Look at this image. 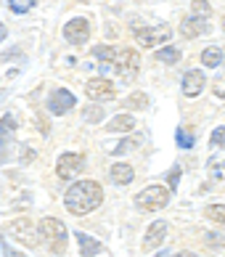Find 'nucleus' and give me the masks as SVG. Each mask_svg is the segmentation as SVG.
<instances>
[{
	"instance_id": "obj_13",
	"label": "nucleus",
	"mask_w": 225,
	"mask_h": 257,
	"mask_svg": "<svg viewBox=\"0 0 225 257\" xmlns=\"http://www.w3.org/2000/svg\"><path fill=\"white\" fill-rule=\"evenodd\" d=\"M204 85H207V77H204L201 69L185 72V77H183V93H185L188 98H196V96H199V93L204 90Z\"/></svg>"
},
{
	"instance_id": "obj_11",
	"label": "nucleus",
	"mask_w": 225,
	"mask_h": 257,
	"mask_svg": "<svg viewBox=\"0 0 225 257\" xmlns=\"http://www.w3.org/2000/svg\"><path fill=\"white\" fill-rule=\"evenodd\" d=\"M14 133H16V117L14 114H3V119H0V159H6L8 149H11Z\"/></svg>"
},
{
	"instance_id": "obj_24",
	"label": "nucleus",
	"mask_w": 225,
	"mask_h": 257,
	"mask_svg": "<svg viewBox=\"0 0 225 257\" xmlns=\"http://www.w3.org/2000/svg\"><path fill=\"white\" fill-rule=\"evenodd\" d=\"M204 215L214 223H225V204H209L207 209H204Z\"/></svg>"
},
{
	"instance_id": "obj_25",
	"label": "nucleus",
	"mask_w": 225,
	"mask_h": 257,
	"mask_svg": "<svg viewBox=\"0 0 225 257\" xmlns=\"http://www.w3.org/2000/svg\"><path fill=\"white\" fill-rule=\"evenodd\" d=\"M82 117H85V122H101L104 119V106H88L82 111Z\"/></svg>"
},
{
	"instance_id": "obj_32",
	"label": "nucleus",
	"mask_w": 225,
	"mask_h": 257,
	"mask_svg": "<svg viewBox=\"0 0 225 257\" xmlns=\"http://www.w3.org/2000/svg\"><path fill=\"white\" fill-rule=\"evenodd\" d=\"M6 35H8V30H6V24H3V22H0V43H3V40H6Z\"/></svg>"
},
{
	"instance_id": "obj_5",
	"label": "nucleus",
	"mask_w": 225,
	"mask_h": 257,
	"mask_svg": "<svg viewBox=\"0 0 225 257\" xmlns=\"http://www.w3.org/2000/svg\"><path fill=\"white\" fill-rule=\"evenodd\" d=\"M138 37V45H143V48H154L159 43H167L172 37V30L167 24H159V27H143V30L135 32Z\"/></svg>"
},
{
	"instance_id": "obj_6",
	"label": "nucleus",
	"mask_w": 225,
	"mask_h": 257,
	"mask_svg": "<svg viewBox=\"0 0 225 257\" xmlns=\"http://www.w3.org/2000/svg\"><path fill=\"white\" fill-rule=\"evenodd\" d=\"M114 64H117L114 72L119 74L122 80H133L138 66H140V56H138V51H122V53H117Z\"/></svg>"
},
{
	"instance_id": "obj_14",
	"label": "nucleus",
	"mask_w": 225,
	"mask_h": 257,
	"mask_svg": "<svg viewBox=\"0 0 225 257\" xmlns=\"http://www.w3.org/2000/svg\"><path fill=\"white\" fill-rule=\"evenodd\" d=\"M209 30H212L209 22L207 19H199V16H191L180 24V32H183V37H188V40H193V37H199V35H207Z\"/></svg>"
},
{
	"instance_id": "obj_23",
	"label": "nucleus",
	"mask_w": 225,
	"mask_h": 257,
	"mask_svg": "<svg viewBox=\"0 0 225 257\" xmlns=\"http://www.w3.org/2000/svg\"><path fill=\"white\" fill-rule=\"evenodd\" d=\"M37 0H8V8H11L14 14H30L35 8Z\"/></svg>"
},
{
	"instance_id": "obj_22",
	"label": "nucleus",
	"mask_w": 225,
	"mask_h": 257,
	"mask_svg": "<svg viewBox=\"0 0 225 257\" xmlns=\"http://www.w3.org/2000/svg\"><path fill=\"white\" fill-rule=\"evenodd\" d=\"M93 56H96L98 61H114L117 51L111 48V45H96V48H93Z\"/></svg>"
},
{
	"instance_id": "obj_31",
	"label": "nucleus",
	"mask_w": 225,
	"mask_h": 257,
	"mask_svg": "<svg viewBox=\"0 0 225 257\" xmlns=\"http://www.w3.org/2000/svg\"><path fill=\"white\" fill-rule=\"evenodd\" d=\"M3 252H6V257H27V254H19V252H14L11 246H8L6 241H3Z\"/></svg>"
},
{
	"instance_id": "obj_4",
	"label": "nucleus",
	"mask_w": 225,
	"mask_h": 257,
	"mask_svg": "<svg viewBox=\"0 0 225 257\" xmlns=\"http://www.w3.org/2000/svg\"><path fill=\"white\" fill-rule=\"evenodd\" d=\"M167 202H170V186H148L146 191L135 194V204L146 212H156V209L167 207Z\"/></svg>"
},
{
	"instance_id": "obj_9",
	"label": "nucleus",
	"mask_w": 225,
	"mask_h": 257,
	"mask_svg": "<svg viewBox=\"0 0 225 257\" xmlns=\"http://www.w3.org/2000/svg\"><path fill=\"white\" fill-rule=\"evenodd\" d=\"M88 37H90L88 19H72V22L64 24V40L67 43L80 45V43H88Z\"/></svg>"
},
{
	"instance_id": "obj_2",
	"label": "nucleus",
	"mask_w": 225,
	"mask_h": 257,
	"mask_svg": "<svg viewBox=\"0 0 225 257\" xmlns=\"http://www.w3.org/2000/svg\"><path fill=\"white\" fill-rule=\"evenodd\" d=\"M40 231H43V239L48 241V249L53 254H61L64 246H67V225H64L59 217H43Z\"/></svg>"
},
{
	"instance_id": "obj_21",
	"label": "nucleus",
	"mask_w": 225,
	"mask_h": 257,
	"mask_svg": "<svg viewBox=\"0 0 225 257\" xmlns=\"http://www.w3.org/2000/svg\"><path fill=\"white\" fill-rule=\"evenodd\" d=\"M209 14H212V6L207 3V0H193V3H191V16L209 19Z\"/></svg>"
},
{
	"instance_id": "obj_30",
	"label": "nucleus",
	"mask_w": 225,
	"mask_h": 257,
	"mask_svg": "<svg viewBox=\"0 0 225 257\" xmlns=\"http://www.w3.org/2000/svg\"><path fill=\"white\" fill-rule=\"evenodd\" d=\"M214 96L225 98V80H217V85H214Z\"/></svg>"
},
{
	"instance_id": "obj_33",
	"label": "nucleus",
	"mask_w": 225,
	"mask_h": 257,
	"mask_svg": "<svg viewBox=\"0 0 225 257\" xmlns=\"http://www.w3.org/2000/svg\"><path fill=\"white\" fill-rule=\"evenodd\" d=\"M175 257H196V254H193V252H177Z\"/></svg>"
},
{
	"instance_id": "obj_12",
	"label": "nucleus",
	"mask_w": 225,
	"mask_h": 257,
	"mask_svg": "<svg viewBox=\"0 0 225 257\" xmlns=\"http://www.w3.org/2000/svg\"><path fill=\"white\" fill-rule=\"evenodd\" d=\"M164 236H167V223L164 220H154L151 225H148V231H146V236H143V252H151V249H156L159 244L164 241Z\"/></svg>"
},
{
	"instance_id": "obj_26",
	"label": "nucleus",
	"mask_w": 225,
	"mask_h": 257,
	"mask_svg": "<svg viewBox=\"0 0 225 257\" xmlns=\"http://www.w3.org/2000/svg\"><path fill=\"white\" fill-rule=\"evenodd\" d=\"M175 141H177V146H180V149H193V136H191V133H185L183 127L175 133Z\"/></svg>"
},
{
	"instance_id": "obj_8",
	"label": "nucleus",
	"mask_w": 225,
	"mask_h": 257,
	"mask_svg": "<svg viewBox=\"0 0 225 257\" xmlns=\"http://www.w3.org/2000/svg\"><path fill=\"white\" fill-rule=\"evenodd\" d=\"M85 96L90 101H96V103L109 101V98H114V85H111V80H106V77H96V80L85 82Z\"/></svg>"
},
{
	"instance_id": "obj_16",
	"label": "nucleus",
	"mask_w": 225,
	"mask_h": 257,
	"mask_svg": "<svg viewBox=\"0 0 225 257\" xmlns=\"http://www.w3.org/2000/svg\"><path fill=\"white\" fill-rule=\"evenodd\" d=\"M109 178H111V183H117V186H127V183H133L135 170L130 165H125V162H119V165H114L109 170Z\"/></svg>"
},
{
	"instance_id": "obj_10",
	"label": "nucleus",
	"mask_w": 225,
	"mask_h": 257,
	"mask_svg": "<svg viewBox=\"0 0 225 257\" xmlns=\"http://www.w3.org/2000/svg\"><path fill=\"white\" fill-rule=\"evenodd\" d=\"M72 106H77V101H74V96H72L67 88H59V90H53V93H51L48 109H51L53 114H67Z\"/></svg>"
},
{
	"instance_id": "obj_27",
	"label": "nucleus",
	"mask_w": 225,
	"mask_h": 257,
	"mask_svg": "<svg viewBox=\"0 0 225 257\" xmlns=\"http://www.w3.org/2000/svg\"><path fill=\"white\" fill-rule=\"evenodd\" d=\"M222 144H225V127H217V130L212 133V138H209V146L212 149H220Z\"/></svg>"
},
{
	"instance_id": "obj_15",
	"label": "nucleus",
	"mask_w": 225,
	"mask_h": 257,
	"mask_svg": "<svg viewBox=\"0 0 225 257\" xmlns=\"http://www.w3.org/2000/svg\"><path fill=\"white\" fill-rule=\"evenodd\" d=\"M77 246H80L82 257H96V254H101V249H104L98 239H93L90 233H82V231H77Z\"/></svg>"
},
{
	"instance_id": "obj_17",
	"label": "nucleus",
	"mask_w": 225,
	"mask_h": 257,
	"mask_svg": "<svg viewBox=\"0 0 225 257\" xmlns=\"http://www.w3.org/2000/svg\"><path fill=\"white\" fill-rule=\"evenodd\" d=\"M133 127H135V117H130V114H117V117L109 122L106 130H111V133H130Z\"/></svg>"
},
{
	"instance_id": "obj_28",
	"label": "nucleus",
	"mask_w": 225,
	"mask_h": 257,
	"mask_svg": "<svg viewBox=\"0 0 225 257\" xmlns=\"http://www.w3.org/2000/svg\"><path fill=\"white\" fill-rule=\"evenodd\" d=\"M133 146H135V141H122V144H117L114 149H109V151L111 154H125V151H130Z\"/></svg>"
},
{
	"instance_id": "obj_18",
	"label": "nucleus",
	"mask_w": 225,
	"mask_h": 257,
	"mask_svg": "<svg viewBox=\"0 0 225 257\" xmlns=\"http://www.w3.org/2000/svg\"><path fill=\"white\" fill-rule=\"evenodd\" d=\"M201 61L209 66V69H214V66H220L222 64V51L220 48H207L201 53Z\"/></svg>"
},
{
	"instance_id": "obj_1",
	"label": "nucleus",
	"mask_w": 225,
	"mask_h": 257,
	"mask_svg": "<svg viewBox=\"0 0 225 257\" xmlns=\"http://www.w3.org/2000/svg\"><path fill=\"white\" fill-rule=\"evenodd\" d=\"M104 202V188L96 180H77L67 194H64V207L69 215H90L93 209H98Z\"/></svg>"
},
{
	"instance_id": "obj_7",
	"label": "nucleus",
	"mask_w": 225,
	"mask_h": 257,
	"mask_svg": "<svg viewBox=\"0 0 225 257\" xmlns=\"http://www.w3.org/2000/svg\"><path fill=\"white\" fill-rule=\"evenodd\" d=\"M82 165H85V157L77 154V151H67V154H61L59 162H56V175L61 180H69Z\"/></svg>"
},
{
	"instance_id": "obj_34",
	"label": "nucleus",
	"mask_w": 225,
	"mask_h": 257,
	"mask_svg": "<svg viewBox=\"0 0 225 257\" xmlns=\"http://www.w3.org/2000/svg\"><path fill=\"white\" fill-rule=\"evenodd\" d=\"M222 30H225V16H222Z\"/></svg>"
},
{
	"instance_id": "obj_3",
	"label": "nucleus",
	"mask_w": 225,
	"mask_h": 257,
	"mask_svg": "<svg viewBox=\"0 0 225 257\" xmlns=\"http://www.w3.org/2000/svg\"><path fill=\"white\" fill-rule=\"evenodd\" d=\"M11 236L16 241H22L24 246H40L45 241L40 225H35L30 217H19V220H14L11 223Z\"/></svg>"
},
{
	"instance_id": "obj_19",
	"label": "nucleus",
	"mask_w": 225,
	"mask_h": 257,
	"mask_svg": "<svg viewBox=\"0 0 225 257\" xmlns=\"http://www.w3.org/2000/svg\"><path fill=\"white\" fill-rule=\"evenodd\" d=\"M156 61L159 64H177L180 61V51L177 48H162V51H156Z\"/></svg>"
},
{
	"instance_id": "obj_20",
	"label": "nucleus",
	"mask_w": 225,
	"mask_h": 257,
	"mask_svg": "<svg viewBox=\"0 0 225 257\" xmlns=\"http://www.w3.org/2000/svg\"><path fill=\"white\" fill-rule=\"evenodd\" d=\"M122 106H127V109H143V106H148V96H146V93H133V96L125 98Z\"/></svg>"
},
{
	"instance_id": "obj_29",
	"label": "nucleus",
	"mask_w": 225,
	"mask_h": 257,
	"mask_svg": "<svg viewBox=\"0 0 225 257\" xmlns=\"http://www.w3.org/2000/svg\"><path fill=\"white\" fill-rule=\"evenodd\" d=\"M177 180H180V167H172V173H170V191H175L177 188Z\"/></svg>"
}]
</instances>
